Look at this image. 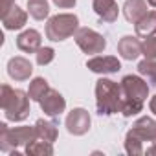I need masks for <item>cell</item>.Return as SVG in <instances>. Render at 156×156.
Returning <instances> with one entry per match:
<instances>
[{"label":"cell","instance_id":"obj_1","mask_svg":"<svg viewBox=\"0 0 156 156\" xmlns=\"http://www.w3.org/2000/svg\"><path fill=\"white\" fill-rule=\"evenodd\" d=\"M30 99L28 92L11 88L9 85H2L0 88V107L9 121H24L30 116Z\"/></svg>","mask_w":156,"mask_h":156},{"label":"cell","instance_id":"obj_2","mask_svg":"<svg viewBox=\"0 0 156 156\" xmlns=\"http://www.w3.org/2000/svg\"><path fill=\"white\" fill-rule=\"evenodd\" d=\"M121 85L112 79H105V77H101L96 83V107L101 116H112L121 112Z\"/></svg>","mask_w":156,"mask_h":156},{"label":"cell","instance_id":"obj_3","mask_svg":"<svg viewBox=\"0 0 156 156\" xmlns=\"http://www.w3.org/2000/svg\"><path fill=\"white\" fill-rule=\"evenodd\" d=\"M79 30V19L73 13H59L53 15L48 24H46V37L53 42H61L75 35V31Z\"/></svg>","mask_w":156,"mask_h":156},{"label":"cell","instance_id":"obj_4","mask_svg":"<svg viewBox=\"0 0 156 156\" xmlns=\"http://www.w3.org/2000/svg\"><path fill=\"white\" fill-rule=\"evenodd\" d=\"M33 140H37L35 127H15V129H9L6 123H0V151L2 152H11L13 149L20 147V145L26 147Z\"/></svg>","mask_w":156,"mask_h":156},{"label":"cell","instance_id":"obj_5","mask_svg":"<svg viewBox=\"0 0 156 156\" xmlns=\"http://www.w3.org/2000/svg\"><path fill=\"white\" fill-rule=\"evenodd\" d=\"M75 44L79 46L85 53L88 55H96V53H103V50L107 48V41L101 33L90 30V28H79L73 35Z\"/></svg>","mask_w":156,"mask_h":156},{"label":"cell","instance_id":"obj_6","mask_svg":"<svg viewBox=\"0 0 156 156\" xmlns=\"http://www.w3.org/2000/svg\"><path fill=\"white\" fill-rule=\"evenodd\" d=\"M119 85H121V92L125 99L143 103L149 98V85L140 75H125Z\"/></svg>","mask_w":156,"mask_h":156},{"label":"cell","instance_id":"obj_7","mask_svg":"<svg viewBox=\"0 0 156 156\" xmlns=\"http://www.w3.org/2000/svg\"><path fill=\"white\" fill-rule=\"evenodd\" d=\"M64 123H66V129H68L70 134H73V136H83V134H87L90 130L92 119H90L88 110H85V108H73L72 112H68Z\"/></svg>","mask_w":156,"mask_h":156},{"label":"cell","instance_id":"obj_8","mask_svg":"<svg viewBox=\"0 0 156 156\" xmlns=\"http://www.w3.org/2000/svg\"><path fill=\"white\" fill-rule=\"evenodd\" d=\"M87 68L94 73H101V75H108V73H116L121 70V62L118 57L112 55H96L92 59L87 61Z\"/></svg>","mask_w":156,"mask_h":156},{"label":"cell","instance_id":"obj_9","mask_svg":"<svg viewBox=\"0 0 156 156\" xmlns=\"http://www.w3.org/2000/svg\"><path fill=\"white\" fill-rule=\"evenodd\" d=\"M39 105H41L42 112H44L46 116H50V118L61 116V114L64 112V108H66L64 98H62L57 90H53V88H50V90L46 92V96L39 101Z\"/></svg>","mask_w":156,"mask_h":156},{"label":"cell","instance_id":"obj_10","mask_svg":"<svg viewBox=\"0 0 156 156\" xmlns=\"http://www.w3.org/2000/svg\"><path fill=\"white\" fill-rule=\"evenodd\" d=\"M8 73L15 81H28L33 73V66L26 57H11L8 62Z\"/></svg>","mask_w":156,"mask_h":156},{"label":"cell","instance_id":"obj_11","mask_svg":"<svg viewBox=\"0 0 156 156\" xmlns=\"http://www.w3.org/2000/svg\"><path fill=\"white\" fill-rule=\"evenodd\" d=\"M130 130L134 134H138L143 141H151V143L156 141V119H152L149 116H143V118L136 119Z\"/></svg>","mask_w":156,"mask_h":156},{"label":"cell","instance_id":"obj_12","mask_svg":"<svg viewBox=\"0 0 156 156\" xmlns=\"http://www.w3.org/2000/svg\"><path fill=\"white\" fill-rule=\"evenodd\" d=\"M41 44H42V37H41V33L37 30H26L17 37L19 50H22L26 53H37Z\"/></svg>","mask_w":156,"mask_h":156},{"label":"cell","instance_id":"obj_13","mask_svg":"<svg viewBox=\"0 0 156 156\" xmlns=\"http://www.w3.org/2000/svg\"><path fill=\"white\" fill-rule=\"evenodd\" d=\"M118 51L125 61H134L141 55V42L132 35H125L118 42Z\"/></svg>","mask_w":156,"mask_h":156},{"label":"cell","instance_id":"obj_14","mask_svg":"<svg viewBox=\"0 0 156 156\" xmlns=\"http://www.w3.org/2000/svg\"><path fill=\"white\" fill-rule=\"evenodd\" d=\"M92 8H94L96 15L105 22H114L118 19V13H119L116 0H94Z\"/></svg>","mask_w":156,"mask_h":156},{"label":"cell","instance_id":"obj_15","mask_svg":"<svg viewBox=\"0 0 156 156\" xmlns=\"http://www.w3.org/2000/svg\"><path fill=\"white\" fill-rule=\"evenodd\" d=\"M26 20H28V13H26L24 9H20L19 6H13V8L2 17V24H4V28H6L8 31H15V30L24 28Z\"/></svg>","mask_w":156,"mask_h":156},{"label":"cell","instance_id":"obj_16","mask_svg":"<svg viewBox=\"0 0 156 156\" xmlns=\"http://www.w3.org/2000/svg\"><path fill=\"white\" fill-rule=\"evenodd\" d=\"M145 13H147V0H127L123 4V15L132 24H136Z\"/></svg>","mask_w":156,"mask_h":156},{"label":"cell","instance_id":"obj_17","mask_svg":"<svg viewBox=\"0 0 156 156\" xmlns=\"http://www.w3.org/2000/svg\"><path fill=\"white\" fill-rule=\"evenodd\" d=\"M134 28H136V35H138V37L147 39V37L156 35V11H147V13L134 24Z\"/></svg>","mask_w":156,"mask_h":156},{"label":"cell","instance_id":"obj_18","mask_svg":"<svg viewBox=\"0 0 156 156\" xmlns=\"http://www.w3.org/2000/svg\"><path fill=\"white\" fill-rule=\"evenodd\" d=\"M35 130H37V138L53 143L57 140V125L53 121H46V119H39L35 123Z\"/></svg>","mask_w":156,"mask_h":156},{"label":"cell","instance_id":"obj_19","mask_svg":"<svg viewBox=\"0 0 156 156\" xmlns=\"http://www.w3.org/2000/svg\"><path fill=\"white\" fill-rule=\"evenodd\" d=\"M26 154L30 156H51L53 154V147L50 141H44V140H33L26 145Z\"/></svg>","mask_w":156,"mask_h":156},{"label":"cell","instance_id":"obj_20","mask_svg":"<svg viewBox=\"0 0 156 156\" xmlns=\"http://www.w3.org/2000/svg\"><path fill=\"white\" fill-rule=\"evenodd\" d=\"M125 151H127V154H130V156H141V154H145L143 140H141L138 134H134L132 130H129L127 136H125Z\"/></svg>","mask_w":156,"mask_h":156},{"label":"cell","instance_id":"obj_21","mask_svg":"<svg viewBox=\"0 0 156 156\" xmlns=\"http://www.w3.org/2000/svg\"><path fill=\"white\" fill-rule=\"evenodd\" d=\"M28 11L35 20H44L50 15L48 0H28Z\"/></svg>","mask_w":156,"mask_h":156},{"label":"cell","instance_id":"obj_22","mask_svg":"<svg viewBox=\"0 0 156 156\" xmlns=\"http://www.w3.org/2000/svg\"><path fill=\"white\" fill-rule=\"evenodd\" d=\"M48 90H50V87H48V81L44 79V77H35V79L30 83L28 94H30L31 101H41V99L46 96Z\"/></svg>","mask_w":156,"mask_h":156},{"label":"cell","instance_id":"obj_23","mask_svg":"<svg viewBox=\"0 0 156 156\" xmlns=\"http://www.w3.org/2000/svg\"><path fill=\"white\" fill-rule=\"evenodd\" d=\"M138 72L151 85H156V59H143L138 64Z\"/></svg>","mask_w":156,"mask_h":156},{"label":"cell","instance_id":"obj_24","mask_svg":"<svg viewBox=\"0 0 156 156\" xmlns=\"http://www.w3.org/2000/svg\"><path fill=\"white\" fill-rule=\"evenodd\" d=\"M37 55V64H41V66H46V64H50L53 59H55V50L53 48H50V46H41L39 48V51L35 53Z\"/></svg>","mask_w":156,"mask_h":156},{"label":"cell","instance_id":"obj_25","mask_svg":"<svg viewBox=\"0 0 156 156\" xmlns=\"http://www.w3.org/2000/svg\"><path fill=\"white\" fill-rule=\"evenodd\" d=\"M141 55L145 59H156V35L147 37L141 42Z\"/></svg>","mask_w":156,"mask_h":156},{"label":"cell","instance_id":"obj_26","mask_svg":"<svg viewBox=\"0 0 156 156\" xmlns=\"http://www.w3.org/2000/svg\"><path fill=\"white\" fill-rule=\"evenodd\" d=\"M15 6V0H0V17H4Z\"/></svg>","mask_w":156,"mask_h":156},{"label":"cell","instance_id":"obj_27","mask_svg":"<svg viewBox=\"0 0 156 156\" xmlns=\"http://www.w3.org/2000/svg\"><path fill=\"white\" fill-rule=\"evenodd\" d=\"M75 2L77 0H53V4L57 8H61V9H70V8L75 6Z\"/></svg>","mask_w":156,"mask_h":156},{"label":"cell","instance_id":"obj_28","mask_svg":"<svg viewBox=\"0 0 156 156\" xmlns=\"http://www.w3.org/2000/svg\"><path fill=\"white\" fill-rule=\"evenodd\" d=\"M149 108H151V112L156 116V94L151 98V101H149Z\"/></svg>","mask_w":156,"mask_h":156},{"label":"cell","instance_id":"obj_29","mask_svg":"<svg viewBox=\"0 0 156 156\" xmlns=\"http://www.w3.org/2000/svg\"><path fill=\"white\" fill-rule=\"evenodd\" d=\"M145 154H147V156H156V141H154L147 151H145Z\"/></svg>","mask_w":156,"mask_h":156},{"label":"cell","instance_id":"obj_30","mask_svg":"<svg viewBox=\"0 0 156 156\" xmlns=\"http://www.w3.org/2000/svg\"><path fill=\"white\" fill-rule=\"evenodd\" d=\"M147 2H149V4H151L152 8H156V0H147Z\"/></svg>","mask_w":156,"mask_h":156}]
</instances>
